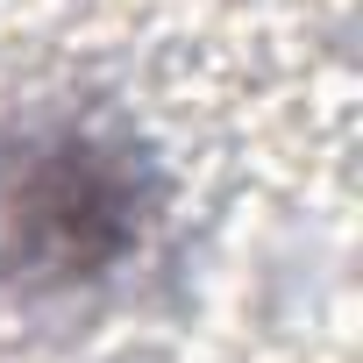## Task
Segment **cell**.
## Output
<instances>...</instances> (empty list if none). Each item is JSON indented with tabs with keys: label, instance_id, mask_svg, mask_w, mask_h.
<instances>
[{
	"label": "cell",
	"instance_id": "obj_1",
	"mask_svg": "<svg viewBox=\"0 0 363 363\" xmlns=\"http://www.w3.org/2000/svg\"><path fill=\"white\" fill-rule=\"evenodd\" d=\"M135 171L121 150L93 135H57L8 171L0 221L15 235V257L50 278H93L135 250Z\"/></svg>",
	"mask_w": 363,
	"mask_h": 363
}]
</instances>
